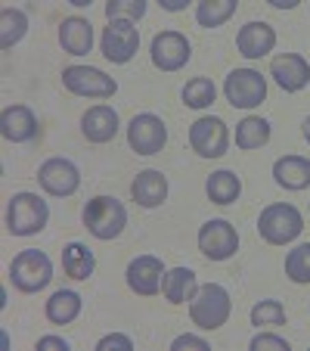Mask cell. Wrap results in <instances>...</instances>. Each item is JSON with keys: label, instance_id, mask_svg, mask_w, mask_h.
I'll list each match as a JSON object with an SVG mask.
<instances>
[{"label": "cell", "instance_id": "d590c367", "mask_svg": "<svg viewBox=\"0 0 310 351\" xmlns=\"http://www.w3.org/2000/svg\"><path fill=\"white\" fill-rule=\"evenodd\" d=\"M38 348H40V351H44V348L68 351V339H62V336H44V339H38Z\"/></svg>", "mask_w": 310, "mask_h": 351}, {"label": "cell", "instance_id": "484cf974", "mask_svg": "<svg viewBox=\"0 0 310 351\" xmlns=\"http://www.w3.org/2000/svg\"><path fill=\"white\" fill-rule=\"evenodd\" d=\"M270 140V121L261 115H248L236 125V146L239 149H261Z\"/></svg>", "mask_w": 310, "mask_h": 351}, {"label": "cell", "instance_id": "d6986e66", "mask_svg": "<svg viewBox=\"0 0 310 351\" xmlns=\"http://www.w3.org/2000/svg\"><path fill=\"white\" fill-rule=\"evenodd\" d=\"M81 131L90 143H109L118 134V112L112 106H93L81 119Z\"/></svg>", "mask_w": 310, "mask_h": 351}, {"label": "cell", "instance_id": "74e56055", "mask_svg": "<svg viewBox=\"0 0 310 351\" xmlns=\"http://www.w3.org/2000/svg\"><path fill=\"white\" fill-rule=\"evenodd\" d=\"M276 10H292V7H298V0H270Z\"/></svg>", "mask_w": 310, "mask_h": 351}, {"label": "cell", "instance_id": "52a82bcc", "mask_svg": "<svg viewBox=\"0 0 310 351\" xmlns=\"http://www.w3.org/2000/svg\"><path fill=\"white\" fill-rule=\"evenodd\" d=\"M190 146L202 159H220L230 149V131L220 119L205 115V119H196L190 125Z\"/></svg>", "mask_w": 310, "mask_h": 351}, {"label": "cell", "instance_id": "5b68a950", "mask_svg": "<svg viewBox=\"0 0 310 351\" xmlns=\"http://www.w3.org/2000/svg\"><path fill=\"white\" fill-rule=\"evenodd\" d=\"M10 280L19 292H40L53 280V261L38 249H25L10 265Z\"/></svg>", "mask_w": 310, "mask_h": 351}, {"label": "cell", "instance_id": "ba28073f", "mask_svg": "<svg viewBox=\"0 0 310 351\" xmlns=\"http://www.w3.org/2000/svg\"><path fill=\"white\" fill-rule=\"evenodd\" d=\"M168 143V125L152 112H140L127 125V146L137 156H155Z\"/></svg>", "mask_w": 310, "mask_h": 351}, {"label": "cell", "instance_id": "277c9868", "mask_svg": "<svg viewBox=\"0 0 310 351\" xmlns=\"http://www.w3.org/2000/svg\"><path fill=\"white\" fill-rule=\"evenodd\" d=\"M304 230V218L295 206H285V202H276V206H267L257 218V233L267 239L270 245H285L292 239H298Z\"/></svg>", "mask_w": 310, "mask_h": 351}, {"label": "cell", "instance_id": "d4e9b609", "mask_svg": "<svg viewBox=\"0 0 310 351\" xmlns=\"http://www.w3.org/2000/svg\"><path fill=\"white\" fill-rule=\"evenodd\" d=\"M78 314H81V295L75 289H60L47 302V320H50V324L66 326V324H72Z\"/></svg>", "mask_w": 310, "mask_h": 351}, {"label": "cell", "instance_id": "83f0119b", "mask_svg": "<svg viewBox=\"0 0 310 351\" xmlns=\"http://www.w3.org/2000/svg\"><path fill=\"white\" fill-rule=\"evenodd\" d=\"M233 13H236V0H198V7H196V19L205 28L224 25Z\"/></svg>", "mask_w": 310, "mask_h": 351}, {"label": "cell", "instance_id": "ac0fdd59", "mask_svg": "<svg viewBox=\"0 0 310 351\" xmlns=\"http://www.w3.org/2000/svg\"><path fill=\"white\" fill-rule=\"evenodd\" d=\"M0 134L10 143H28L38 134V119L28 106H7L0 112Z\"/></svg>", "mask_w": 310, "mask_h": 351}, {"label": "cell", "instance_id": "603a6c76", "mask_svg": "<svg viewBox=\"0 0 310 351\" xmlns=\"http://www.w3.org/2000/svg\"><path fill=\"white\" fill-rule=\"evenodd\" d=\"M62 271L72 280H87L96 271V258H93V252L84 243H68L62 249Z\"/></svg>", "mask_w": 310, "mask_h": 351}, {"label": "cell", "instance_id": "e0dca14e", "mask_svg": "<svg viewBox=\"0 0 310 351\" xmlns=\"http://www.w3.org/2000/svg\"><path fill=\"white\" fill-rule=\"evenodd\" d=\"M131 196H133V202L143 208H159L168 199V178L162 171H155V168H146V171H140L137 178H133Z\"/></svg>", "mask_w": 310, "mask_h": 351}, {"label": "cell", "instance_id": "9c48e42d", "mask_svg": "<svg viewBox=\"0 0 310 351\" xmlns=\"http://www.w3.org/2000/svg\"><path fill=\"white\" fill-rule=\"evenodd\" d=\"M198 249H202L205 258H211V261L233 258L239 249L236 227L224 218H214V221H208V224H202V230H198Z\"/></svg>", "mask_w": 310, "mask_h": 351}, {"label": "cell", "instance_id": "836d02e7", "mask_svg": "<svg viewBox=\"0 0 310 351\" xmlns=\"http://www.w3.org/2000/svg\"><path fill=\"white\" fill-rule=\"evenodd\" d=\"M96 348L99 351H106V348H125V351H131L133 342L127 336H121V332H112V336H103V339H99Z\"/></svg>", "mask_w": 310, "mask_h": 351}, {"label": "cell", "instance_id": "8d00e7d4", "mask_svg": "<svg viewBox=\"0 0 310 351\" xmlns=\"http://www.w3.org/2000/svg\"><path fill=\"white\" fill-rule=\"evenodd\" d=\"M162 7L171 10V13H177V10H183V7H186V0H162Z\"/></svg>", "mask_w": 310, "mask_h": 351}, {"label": "cell", "instance_id": "3957f363", "mask_svg": "<svg viewBox=\"0 0 310 351\" xmlns=\"http://www.w3.org/2000/svg\"><path fill=\"white\" fill-rule=\"evenodd\" d=\"M84 227L96 239H115L127 227V208L115 196H93L84 206Z\"/></svg>", "mask_w": 310, "mask_h": 351}, {"label": "cell", "instance_id": "1f68e13d", "mask_svg": "<svg viewBox=\"0 0 310 351\" xmlns=\"http://www.w3.org/2000/svg\"><path fill=\"white\" fill-rule=\"evenodd\" d=\"M251 324L255 326H283L285 324V308L276 298H264L251 308Z\"/></svg>", "mask_w": 310, "mask_h": 351}, {"label": "cell", "instance_id": "30bf717a", "mask_svg": "<svg viewBox=\"0 0 310 351\" xmlns=\"http://www.w3.org/2000/svg\"><path fill=\"white\" fill-rule=\"evenodd\" d=\"M62 84H66V90L78 93V97H112L118 90V81L109 78L106 72H99L93 66L62 69Z\"/></svg>", "mask_w": 310, "mask_h": 351}, {"label": "cell", "instance_id": "6da1fadb", "mask_svg": "<svg viewBox=\"0 0 310 351\" xmlns=\"http://www.w3.org/2000/svg\"><path fill=\"white\" fill-rule=\"evenodd\" d=\"M230 311H233V298L220 283L198 286V292L190 302V317L198 330H218V326H224L230 320Z\"/></svg>", "mask_w": 310, "mask_h": 351}, {"label": "cell", "instance_id": "4dcf8cb0", "mask_svg": "<svg viewBox=\"0 0 310 351\" xmlns=\"http://www.w3.org/2000/svg\"><path fill=\"white\" fill-rule=\"evenodd\" d=\"M146 0H109L106 3V19L109 22H133L137 25L146 16Z\"/></svg>", "mask_w": 310, "mask_h": 351}, {"label": "cell", "instance_id": "4316f807", "mask_svg": "<svg viewBox=\"0 0 310 351\" xmlns=\"http://www.w3.org/2000/svg\"><path fill=\"white\" fill-rule=\"evenodd\" d=\"M28 32V16L22 10H13V7H3L0 10V47L10 50L13 44H19Z\"/></svg>", "mask_w": 310, "mask_h": 351}, {"label": "cell", "instance_id": "9a60e30c", "mask_svg": "<svg viewBox=\"0 0 310 351\" xmlns=\"http://www.w3.org/2000/svg\"><path fill=\"white\" fill-rule=\"evenodd\" d=\"M270 75L285 93H298L310 84V66L304 56L298 53H279L270 62Z\"/></svg>", "mask_w": 310, "mask_h": 351}, {"label": "cell", "instance_id": "8992f818", "mask_svg": "<svg viewBox=\"0 0 310 351\" xmlns=\"http://www.w3.org/2000/svg\"><path fill=\"white\" fill-rule=\"evenodd\" d=\"M224 93L233 109H255L267 99V81L255 69H236V72L227 75Z\"/></svg>", "mask_w": 310, "mask_h": 351}, {"label": "cell", "instance_id": "f1b7e54d", "mask_svg": "<svg viewBox=\"0 0 310 351\" xmlns=\"http://www.w3.org/2000/svg\"><path fill=\"white\" fill-rule=\"evenodd\" d=\"M285 277L298 286L310 283V243H301L285 255Z\"/></svg>", "mask_w": 310, "mask_h": 351}, {"label": "cell", "instance_id": "2e32d148", "mask_svg": "<svg viewBox=\"0 0 310 351\" xmlns=\"http://www.w3.org/2000/svg\"><path fill=\"white\" fill-rule=\"evenodd\" d=\"M236 47L245 60H261V56L273 53V47H276V32H273L267 22H248V25L239 28Z\"/></svg>", "mask_w": 310, "mask_h": 351}, {"label": "cell", "instance_id": "7a4b0ae2", "mask_svg": "<svg viewBox=\"0 0 310 351\" xmlns=\"http://www.w3.org/2000/svg\"><path fill=\"white\" fill-rule=\"evenodd\" d=\"M50 221V208L38 193H13L7 206V230L13 237H34Z\"/></svg>", "mask_w": 310, "mask_h": 351}, {"label": "cell", "instance_id": "44dd1931", "mask_svg": "<svg viewBox=\"0 0 310 351\" xmlns=\"http://www.w3.org/2000/svg\"><path fill=\"white\" fill-rule=\"evenodd\" d=\"M273 178L285 190H307L310 186V159L304 156H283L273 162Z\"/></svg>", "mask_w": 310, "mask_h": 351}, {"label": "cell", "instance_id": "f546056e", "mask_svg": "<svg viewBox=\"0 0 310 351\" xmlns=\"http://www.w3.org/2000/svg\"><path fill=\"white\" fill-rule=\"evenodd\" d=\"M214 97H218V87H214L211 78H192L190 84L183 87V103L190 109H205L211 106Z\"/></svg>", "mask_w": 310, "mask_h": 351}, {"label": "cell", "instance_id": "4fadbf2b", "mask_svg": "<svg viewBox=\"0 0 310 351\" xmlns=\"http://www.w3.org/2000/svg\"><path fill=\"white\" fill-rule=\"evenodd\" d=\"M38 184L44 186L50 196H72L81 186V171L75 162L68 159H47L38 168Z\"/></svg>", "mask_w": 310, "mask_h": 351}, {"label": "cell", "instance_id": "7402d4cb", "mask_svg": "<svg viewBox=\"0 0 310 351\" xmlns=\"http://www.w3.org/2000/svg\"><path fill=\"white\" fill-rule=\"evenodd\" d=\"M162 292L171 305H183V302H192V295L198 292V283H196V274L190 267H171L162 280Z\"/></svg>", "mask_w": 310, "mask_h": 351}, {"label": "cell", "instance_id": "7c38bea8", "mask_svg": "<svg viewBox=\"0 0 310 351\" xmlns=\"http://www.w3.org/2000/svg\"><path fill=\"white\" fill-rule=\"evenodd\" d=\"M99 47H103V56H106L109 62L125 66V62H131L133 53H137L140 32L133 28V22H109V28L103 32Z\"/></svg>", "mask_w": 310, "mask_h": 351}, {"label": "cell", "instance_id": "e575fe53", "mask_svg": "<svg viewBox=\"0 0 310 351\" xmlns=\"http://www.w3.org/2000/svg\"><path fill=\"white\" fill-rule=\"evenodd\" d=\"M171 348L174 351H180V348H198V351H205V348H208V342H205V339H198V336H177L171 342Z\"/></svg>", "mask_w": 310, "mask_h": 351}, {"label": "cell", "instance_id": "ffe728a7", "mask_svg": "<svg viewBox=\"0 0 310 351\" xmlns=\"http://www.w3.org/2000/svg\"><path fill=\"white\" fill-rule=\"evenodd\" d=\"M60 44H62V50L72 56L90 53L93 25L84 19V16H68V19H62V25H60Z\"/></svg>", "mask_w": 310, "mask_h": 351}, {"label": "cell", "instance_id": "5bb4252c", "mask_svg": "<svg viewBox=\"0 0 310 351\" xmlns=\"http://www.w3.org/2000/svg\"><path fill=\"white\" fill-rule=\"evenodd\" d=\"M165 265L155 255H137V258L127 265V286L137 295H155L162 289V280H165Z\"/></svg>", "mask_w": 310, "mask_h": 351}, {"label": "cell", "instance_id": "8fae6325", "mask_svg": "<svg viewBox=\"0 0 310 351\" xmlns=\"http://www.w3.org/2000/svg\"><path fill=\"white\" fill-rule=\"evenodd\" d=\"M152 66L162 69V72H177L190 62L192 47L190 40L183 38L180 32H159L152 38Z\"/></svg>", "mask_w": 310, "mask_h": 351}, {"label": "cell", "instance_id": "f35d334b", "mask_svg": "<svg viewBox=\"0 0 310 351\" xmlns=\"http://www.w3.org/2000/svg\"><path fill=\"white\" fill-rule=\"evenodd\" d=\"M304 140H307V143H310V119L304 121Z\"/></svg>", "mask_w": 310, "mask_h": 351}, {"label": "cell", "instance_id": "d6a6232c", "mask_svg": "<svg viewBox=\"0 0 310 351\" xmlns=\"http://www.w3.org/2000/svg\"><path fill=\"white\" fill-rule=\"evenodd\" d=\"M251 351H289V342L283 336H273V332H257L251 339Z\"/></svg>", "mask_w": 310, "mask_h": 351}, {"label": "cell", "instance_id": "cb8c5ba5", "mask_svg": "<svg viewBox=\"0 0 310 351\" xmlns=\"http://www.w3.org/2000/svg\"><path fill=\"white\" fill-rule=\"evenodd\" d=\"M205 190H208V199L214 206H233L242 193V180L236 171H214L205 184Z\"/></svg>", "mask_w": 310, "mask_h": 351}]
</instances>
